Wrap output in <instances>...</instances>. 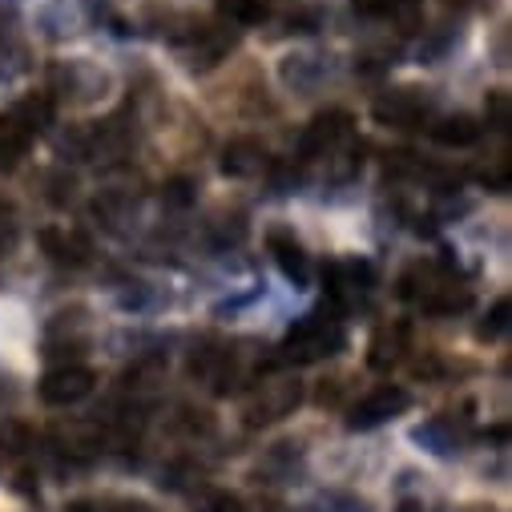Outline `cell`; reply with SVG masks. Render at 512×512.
<instances>
[{"label":"cell","instance_id":"obj_12","mask_svg":"<svg viewBox=\"0 0 512 512\" xmlns=\"http://www.w3.org/2000/svg\"><path fill=\"white\" fill-rule=\"evenodd\" d=\"M408 339H412V327H408L404 319L375 327V335H371V343H367V367H371V371H392V367L408 355Z\"/></svg>","mask_w":512,"mask_h":512},{"label":"cell","instance_id":"obj_1","mask_svg":"<svg viewBox=\"0 0 512 512\" xmlns=\"http://www.w3.org/2000/svg\"><path fill=\"white\" fill-rule=\"evenodd\" d=\"M347 343V331L339 319H323V315H307L299 319L287 339L279 343V363H319L327 355H335Z\"/></svg>","mask_w":512,"mask_h":512},{"label":"cell","instance_id":"obj_21","mask_svg":"<svg viewBox=\"0 0 512 512\" xmlns=\"http://www.w3.org/2000/svg\"><path fill=\"white\" fill-rule=\"evenodd\" d=\"M194 508H198V512H246V508H242V496H234V492H226V488H206V492H198Z\"/></svg>","mask_w":512,"mask_h":512},{"label":"cell","instance_id":"obj_19","mask_svg":"<svg viewBox=\"0 0 512 512\" xmlns=\"http://www.w3.org/2000/svg\"><path fill=\"white\" fill-rule=\"evenodd\" d=\"M53 436H57V444L65 448V452H93L97 448V428L93 424H73V428H53Z\"/></svg>","mask_w":512,"mask_h":512},{"label":"cell","instance_id":"obj_8","mask_svg":"<svg viewBox=\"0 0 512 512\" xmlns=\"http://www.w3.org/2000/svg\"><path fill=\"white\" fill-rule=\"evenodd\" d=\"M323 291H327V299L339 311H351L371 291V267L359 263V259H351V263H327L323 267Z\"/></svg>","mask_w":512,"mask_h":512},{"label":"cell","instance_id":"obj_14","mask_svg":"<svg viewBox=\"0 0 512 512\" xmlns=\"http://www.w3.org/2000/svg\"><path fill=\"white\" fill-rule=\"evenodd\" d=\"M267 170V146L259 138H234L222 150V174L226 178H254Z\"/></svg>","mask_w":512,"mask_h":512},{"label":"cell","instance_id":"obj_4","mask_svg":"<svg viewBox=\"0 0 512 512\" xmlns=\"http://www.w3.org/2000/svg\"><path fill=\"white\" fill-rule=\"evenodd\" d=\"M93 388H97V375L85 363H61V367H53V371L41 375L37 396L49 408H69V404H81Z\"/></svg>","mask_w":512,"mask_h":512},{"label":"cell","instance_id":"obj_11","mask_svg":"<svg viewBox=\"0 0 512 512\" xmlns=\"http://www.w3.org/2000/svg\"><path fill=\"white\" fill-rule=\"evenodd\" d=\"M267 250H271V259H275V267L283 271L287 283L307 287V279H311V259H307L303 242L295 238V230H287V226L267 230Z\"/></svg>","mask_w":512,"mask_h":512},{"label":"cell","instance_id":"obj_3","mask_svg":"<svg viewBox=\"0 0 512 512\" xmlns=\"http://www.w3.org/2000/svg\"><path fill=\"white\" fill-rule=\"evenodd\" d=\"M49 77H53V93H61L73 105H93L109 93V73L93 61H57Z\"/></svg>","mask_w":512,"mask_h":512},{"label":"cell","instance_id":"obj_13","mask_svg":"<svg viewBox=\"0 0 512 512\" xmlns=\"http://www.w3.org/2000/svg\"><path fill=\"white\" fill-rule=\"evenodd\" d=\"M41 246L57 267H85L89 263V238L77 230H61V226H45L41 230Z\"/></svg>","mask_w":512,"mask_h":512},{"label":"cell","instance_id":"obj_9","mask_svg":"<svg viewBox=\"0 0 512 512\" xmlns=\"http://www.w3.org/2000/svg\"><path fill=\"white\" fill-rule=\"evenodd\" d=\"M190 49H186V65L194 73H206L214 65H222L230 57V49L238 45V29H226V25H198L190 37Z\"/></svg>","mask_w":512,"mask_h":512},{"label":"cell","instance_id":"obj_27","mask_svg":"<svg viewBox=\"0 0 512 512\" xmlns=\"http://www.w3.org/2000/svg\"><path fill=\"white\" fill-rule=\"evenodd\" d=\"M65 512H101V504L97 500H73Z\"/></svg>","mask_w":512,"mask_h":512},{"label":"cell","instance_id":"obj_7","mask_svg":"<svg viewBox=\"0 0 512 512\" xmlns=\"http://www.w3.org/2000/svg\"><path fill=\"white\" fill-rule=\"evenodd\" d=\"M347 138H351V113H347V109H327V113H319V117L307 125V130H303V138H299V158H303V162L327 158V154H335Z\"/></svg>","mask_w":512,"mask_h":512},{"label":"cell","instance_id":"obj_25","mask_svg":"<svg viewBox=\"0 0 512 512\" xmlns=\"http://www.w3.org/2000/svg\"><path fill=\"white\" fill-rule=\"evenodd\" d=\"M13 246H17V218L9 210V214H0V259L13 254Z\"/></svg>","mask_w":512,"mask_h":512},{"label":"cell","instance_id":"obj_10","mask_svg":"<svg viewBox=\"0 0 512 512\" xmlns=\"http://www.w3.org/2000/svg\"><path fill=\"white\" fill-rule=\"evenodd\" d=\"M49 125H53V97H49V93L21 97L5 117H0V130L17 134V138H25V142H33L37 134H45Z\"/></svg>","mask_w":512,"mask_h":512},{"label":"cell","instance_id":"obj_16","mask_svg":"<svg viewBox=\"0 0 512 512\" xmlns=\"http://www.w3.org/2000/svg\"><path fill=\"white\" fill-rule=\"evenodd\" d=\"M432 138L448 150H468V146L480 142V121L472 113H448L432 125Z\"/></svg>","mask_w":512,"mask_h":512},{"label":"cell","instance_id":"obj_2","mask_svg":"<svg viewBox=\"0 0 512 512\" xmlns=\"http://www.w3.org/2000/svg\"><path fill=\"white\" fill-rule=\"evenodd\" d=\"M299 404H303V383L295 375H279V379L254 383L250 396L242 400V416H246L250 428H267V424H279V420L295 416Z\"/></svg>","mask_w":512,"mask_h":512},{"label":"cell","instance_id":"obj_29","mask_svg":"<svg viewBox=\"0 0 512 512\" xmlns=\"http://www.w3.org/2000/svg\"><path fill=\"white\" fill-rule=\"evenodd\" d=\"M9 210H13V202H9V198H0V214H9Z\"/></svg>","mask_w":512,"mask_h":512},{"label":"cell","instance_id":"obj_23","mask_svg":"<svg viewBox=\"0 0 512 512\" xmlns=\"http://www.w3.org/2000/svg\"><path fill=\"white\" fill-rule=\"evenodd\" d=\"M222 13L234 25H259L267 17V5H263V0H222Z\"/></svg>","mask_w":512,"mask_h":512},{"label":"cell","instance_id":"obj_5","mask_svg":"<svg viewBox=\"0 0 512 512\" xmlns=\"http://www.w3.org/2000/svg\"><path fill=\"white\" fill-rule=\"evenodd\" d=\"M408 408H412V396L400 388V383H383V388H375L371 396H363V400L351 408L347 428H351V432H371V428H379V424L404 416Z\"/></svg>","mask_w":512,"mask_h":512},{"label":"cell","instance_id":"obj_17","mask_svg":"<svg viewBox=\"0 0 512 512\" xmlns=\"http://www.w3.org/2000/svg\"><path fill=\"white\" fill-rule=\"evenodd\" d=\"M283 81L287 85H295V89H315L319 81H323V73H327V65L319 61V57H307V53H295V57H287L283 61Z\"/></svg>","mask_w":512,"mask_h":512},{"label":"cell","instance_id":"obj_28","mask_svg":"<svg viewBox=\"0 0 512 512\" xmlns=\"http://www.w3.org/2000/svg\"><path fill=\"white\" fill-rule=\"evenodd\" d=\"M396 512H424V504H420V500H400Z\"/></svg>","mask_w":512,"mask_h":512},{"label":"cell","instance_id":"obj_20","mask_svg":"<svg viewBox=\"0 0 512 512\" xmlns=\"http://www.w3.org/2000/svg\"><path fill=\"white\" fill-rule=\"evenodd\" d=\"M508 315H512V303H508V299H496L492 311L484 315V323L476 327V339H480V343H496V339H504V331H508Z\"/></svg>","mask_w":512,"mask_h":512},{"label":"cell","instance_id":"obj_24","mask_svg":"<svg viewBox=\"0 0 512 512\" xmlns=\"http://www.w3.org/2000/svg\"><path fill=\"white\" fill-rule=\"evenodd\" d=\"M162 202H166V206H178V210L190 206V202H194V182H190V178H170V182L162 186Z\"/></svg>","mask_w":512,"mask_h":512},{"label":"cell","instance_id":"obj_15","mask_svg":"<svg viewBox=\"0 0 512 512\" xmlns=\"http://www.w3.org/2000/svg\"><path fill=\"white\" fill-rule=\"evenodd\" d=\"M464 432H468V416L456 420V412H444V416L420 424V428H416V440H420L428 452L448 456V452H456V444L464 440Z\"/></svg>","mask_w":512,"mask_h":512},{"label":"cell","instance_id":"obj_26","mask_svg":"<svg viewBox=\"0 0 512 512\" xmlns=\"http://www.w3.org/2000/svg\"><path fill=\"white\" fill-rule=\"evenodd\" d=\"M101 512H154V508L142 500H117V504H101Z\"/></svg>","mask_w":512,"mask_h":512},{"label":"cell","instance_id":"obj_6","mask_svg":"<svg viewBox=\"0 0 512 512\" xmlns=\"http://www.w3.org/2000/svg\"><path fill=\"white\" fill-rule=\"evenodd\" d=\"M428 113H432V97L424 89H392L371 105V117L379 125H392V130H416Z\"/></svg>","mask_w":512,"mask_h":512},{"label":"cell","instance_id":"obj_18","mask_svg":"<svg viewBox=\"0 0 512 512\" xmlns=\"http://www.w3.org/2000/svg\"><path fill=\"white\" fill-rule=\"evenodd\" d=\"M484 121H488V130H496V134H508L512 130V97H508V89H488V97H484Z\"/></svg>","mask_w":512,"mask_h":512},{"label":"cell","instance_id":"obj_22","mask_svg":"<svg viewBox=\"0 0 512 512\" xmlns=\"http://www.w3.org/2000/svg\"><path fill=\"white\" fill-rule=\"evenodd\" d=\"M33 448V428L21 420H5L0 424V452H29Z\"/></svg>","mask_w":512,"mask_h":512}]
</instances>
